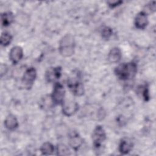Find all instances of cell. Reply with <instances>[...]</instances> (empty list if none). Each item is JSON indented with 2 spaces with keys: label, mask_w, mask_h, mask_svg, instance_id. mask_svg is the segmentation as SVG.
<instances>
[{
  "label": "cell",
  "mask_w": 156,
  "mask_h": 156,
  "mask_svg": "<svg viewBox=\"0 0 156 156\" xmlns=\"http://www.w3.org/2000/svg\"><path fill=\"white\" fill-rule=\"evenodd\" d=\"M14 18V15L11 12H5L2 13L1 15L2 26L7 27L10 26L13 23Z\"/></svg>",
  "instance_id": "15"
},
{
  "label": "cell",
  "mask_w": 156,
  "mask_h": 156,
  "mask_svg": "<svg viewBox=\"0 0 156 156\" xmlns=\"http://www.w3.org/2000/svg\"><path fill=\"white\" fill-rule=\"evenodd\" d=\"M147 14L144 11L138 12L134 19V25L135 27L140 30H144L148 25Z\"/></svg>",
  "instance_id": "10"
},
{
  "label": "cell",
  "mask_w": 156,
  "mask_h": 156,
  "mask_svg": "<svg viewBox=\"0 0 156 156\" xmlns=\"http://www.w3.org/2000/svg\"><path fill=\"white\" fill-rule=\"evenodd\" d=\"M101 37L105 40H108L113 35V30L108 26H105L101 30Z\"/></svg>",
  "instance_id": "20"
},
{
  "label": "cell",
  "mask_w": 156,
  "mask_h": 156,
  "mask_svg": "<svg viewBox=\"0 0 156 156\" xmlns=\"http://www.w3.org/2000/svg\"><path fill=\"white\" fill-rule=\"evenodd\" d=\"M57 155H70V151L69 147L63 143L57 144Z\"/></svg>",
  "instance_id": "19"
},
{
  "label": "cell",
  "mask_w": 156,
  "mask_h": 156,
  "mask_svg": "<svg viewBox=\"0 0 156 156\" xmlns=\"http://www.w3.org/2000/svg\"><path fill=\"white\" fill-rule=\"evenodd\" d=\"M62 67L52 66L49 68L45 73L44 77L48 83H55L62 76Z\"/></svg>",
  "instance_id": "7"
},
{
  "label": "cell",
  "mask_w": 156,
  "mask_h": 156,
  "mask_svg": "<svg viewBox=\"0 0 156 156\" xmlns=\"http://www.w3.org/2000/svg\"><path fill=\"white\" fill-rule=\"evenodd\" d=\"M67 87L69 91L76 96H81L84 94V86L78 73H73L68 78Z\"/></svg>",
  "instance_id": "3"
},
{
  "label": "cell",
  "mask_w": 156,
  "mask_h": 156,
  "mask_svg": "<svg viewBox=\"0 0 156 156\" xmlns=\"http://www.w3.org/2000/svg\"><path fill=\"white\" fill-rule=\"evenodd\" d=\"M133 143L129 138H123L119 144V152L123 155L129 154L133 149Z\"/></svg>",
  "instance_id": "14"
},
{
  "label": "cell",
  "mask_w": 156,
  "mask_h": 156,
  "mask_svg": "<svg viewBox=\"0 0 156 156\" xmlns=\"http://www.w3.org/2000/svg\"><path fill=\"white\" fill-rule=\"evenodd\" d=\"M13 39L12 35L10 34V33L8 32H4L1 35V38H0V43L2 46L6 47L9 46Z\"/></svg>",
  "instance_id": "18"
},
{
  "label": "cell",
  "mask_w": 156,
  "mask_h": 156,
  "mask_svg": "<svg viewBox=\"0 0 156 156\" xmlns=\"http://www.w3.org/2000/svg\"><path fill=\"white\" fill-rule=\"evenodd\" d=\"M23 57V49L20 46L12 47L9 52V60L13 65H16Z\"/></svg>",
  "instance_id": "11"
},
{
  "label": "cell",
  "mask_w": 156,
  "mask_h": 156,
  "mask_svg": "<svg viewBox=\"0 0 156 156\" xmlns=\"http://www.w3.org/2000/svg\"><path fill=\"white\" fill-rule=\"evenodd\" d=\"M136 93L144 99V101H148L149 100L150 96L149 93V87L147 83L138 86Z\"/></svg>",
  "instance_id": "16"
},
{
  "label": "cell",
  "mask_w": 156,
  "mask_h": 156,
  "mask_svg": "<svg viewBox=\"0 0 156 156\" xmlns=\"http://www.w3.org/2000/svg\"><path fill=\"white\" fill-rule=\"evenodd\" d=\"M4 124L7 130L11 131L16 130L19 126L18 121L16 117L12 114H9L6 116L5 119H4Z\"/></svg>",
  "instance_id": "13"
},
{
  "label": "cell",
  "mask_w": 156,
  "mask_h": 156,
  "mask_svg": "<svg viewBox=\"0 0 156 156\" xmlns=\"http://www.w3.org/2000/svg\"><path fill=\"white\" fill-rule=\"evenodd\" d=\"M93 146L96 149H99L107 138V134L104 127L98 125L94 129L92 133Z\"/></svg>",
  "instance_id": "5"
},
{
  "label": "cell",
  "mask_w": 156,
  "mask_h": 156,
  "mask_svg": "<svg viewBox=\"0 0 156 156\" xmlns=\"http://www.w3.org/2000/svg\"><path fill=\"white\" fill-rule=\"evenodd\" d=\"M146 10H143L145 13H146L147 14V12L149 11V12H154L155 10V1H152L149 2V4H148L147 5H146Z\"/></svg>",
  "instance_id": "22"
},
{
  "label": "cell",
  "mask_w": 156,
  "mask_h": 156,
  "mask_svg": "<svg viewBox=\"0 0 156 156\" xmlns=\"http://www.w3.org/2000/svg\"><path fill=\"white\" fill-rule=\"evenodd\" d=\"M61 105L63 114L68 117L74 115L79 108V104L76 102L71 100L65 99Z\"/></svg>",
  "instance_id": "8"
},
{
  "label": "cell",
  "mask_w": 156,
  "mask_h": 156,
  "mask_svg": "<svg viewBox=\"0 0 156 156\" xmlns=\"http://www.w3.org/2000/svg\"><path fill=\"white\" fill-rule=\"evenodd\" d=\"M37 78V71L34 67L28 68L24 73L21 78V83L24 88H31Z\"/></svg>",
  "instance_id": "6"
},
{
  "label": "cell",
  "mask_w": 156,
  "mask_h": 156,
  "mask_svg": "<svg viewBox=\"0 0 156 156\" xmlns=\"http://www.w3.org/2000/svg\"><path fill=\"white\" fill-rule=\"evenodd\" d=\"M66 91L64 86L60 82L54 83L51 94V99L54 105H62L65 100Z\"/></svg>",
  "instance_id": "4"
},
{
  "label": "cell",
  "mask_w": 156,
  "mask_h": 156,
  "mask_svg": "<svg viewBox=\"0 0 156 156\" xmlns=\"http://www.w3.org/2000/svg\"><path fill=\"white\" fill-rule=\"evenodd\" d=\"M137 72V65L132 61L118 65L114 69L115 76L122 81L132 80L135 77Z\"/></svg>",
  "instance_id": "1"
},
{
  "label": "cell",
  "mask_w": 156,
  "mask_h": 156,
  "mask_svg": "<svg viewBox=\"0 0 156 156\" xmlns=\"http://www.w3.org/2000/svg\"><path fill=\"white\" fill-rule=\"evenodd\" d=\"M83 143V140L76 131L71 132L68 135L69 146L74 151L77 152Z\"/></svg>",
  "instance_id": "9"
},
{
  "label": "cell",
  "mask_w": 156,
  "mask_h": 156,
  "mask_svg": "<svg viewBox=\"0 0 156 156\" xmlns=\"http://www.w3.org/2000/svg\"><path fill=\"white\" fill-rule=\"evenodd\" d=\"M123 3L122 1H107L108 6L111 9H114L121 5Z\"/></svg>",
  "instance_id": "21"
},
{
  "label": "cell",
  "mask_w": 156,
  "mask_h": 156,
  "mask_svg": "<svg viewBox=\"0 0 156 156\" xmlns=\"http://www.w3.org/2000/svg\"><path fill=\"white\" fill-rule=\"evenodd\" d=\"M40 151L42 155H52L54 151V146L50 142H44L43 143L40 148Z\"/></svg>",
  "instance_id": "17"
},
{
  "label": "cell",
  "mask_w": 156,
  "mask_h": 156,
  "mask_svg": "<svg viewBox=\"0 0 156 156\" xmlns=\"http://www.w3.org/2000/svg\"><path fill=\"white\" fill-rule=\"evenodd\" d=\"M122 58V51L118 47H114L110 49L107 55V60L110 63H117Z\"/></svg>",
  "instance_id": "12"
},
{
  "label": "cell",
  "mask_w": 156,
  "mask_h": 156,
  "mask_svg": "<svg viewBox=\"0 0 156 156\" xmlns=\"http://www.w3.org/2000/svg\"><path fill=\"white\" fill-rule=\"evenodd\" d=\"M75 45L74 37L71 34H66L59 41L58 52L64 57H71L74 53Z\"/></svg>",
  "instance_id": "2"
}]
</instances>
